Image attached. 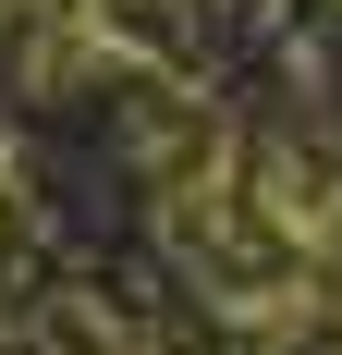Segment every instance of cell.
I'll return each mask as SVG.
<instances>
[{
	"label": "cell",
	"instance_id": "6da1fadb",
	"mask_svg": "<svg viewBox=\"0 0 342 355\" xmlns=\"http://www.w3.org/2000/svg\"><path fill=\"white\" fill-rule=\"evenodd\" d=\"M98 355H171V343H159V331H110Z\"/></svg>",
	"mask_w": 342,
	"mask_h": 355
}]
</instances>
